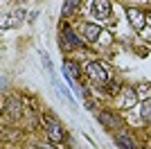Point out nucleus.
Returning a JSON list of instances; mask_svg holds the SVG:
<instances>
[{
	"instance_id": "nucleus-1",
	"label": "nucleus",
	"mask_w": 151,
	"mask_h": 149,
	"mask_svg": "<svg viewBox=\"0 0 151 149\" xmlns=\"http://www.w3.org/2000/svg\"><path fill=\"white\" fill-rule=\"evenodd\" d=\"M63 36L65 38L61 41V50H72V48H79V45H81V38L77 36L68 25H63Z\"/></svg>"
},
{
	"instance_id": "nucleus-2",
	"label": "nucleus",
	"mask_w": 151,
	"mask_h": 149,
	"mask_svg": "<svg viewBox=\"0 0 151 149\" xmlns=\"http://www.w3.org/2000/svg\"><path fill=\"white\" fill-rule=\"evenodd\" d=\"M86 72L90 74V79L99 81V84H106L108 81V72L101 68L99 63H88V66H86Z\"/></svg>"
},
{
	"instance_id": "nucleus-3",
	"label": "nucleus",
	"mask_w": 151,
	"mask_h": 149,
	"mask_svg": "<svg viewBox=\"0 0 151 149\" xmlns=\"http://www.w3.org/2000/svg\"><path fill=\"white\" fill-rule=\"evenodd\" d=\"M93 12L99 18H108L111 16V2L108 0H93Z\"/></svg>"
},
{
	"instance_id": "nucleus-4",
	"label": "nucleus",
	"mask_w": 151,
	"mask_h": 149,
	"mask_svg": "<svg viewBox=\"0 0 151 149\" xmlns=\"http://www.w3.org/2000/svg\"><path fill=\"white\" fill-rule=\"evenodd\" d=\"M63 127L61 124H57V122H50V127H47V138H50L52 142H61L63 140Z\"/></svg>"
},
{
	"instance_id": "nucleus-5",
	"label": "nucleus",
	"mask_w": 151,
	"mask_h": 149,
	"mask_svg": "<svg viewBox=\"0 0 151 149\" xmlns=\"http://www.w3.org/2000/svg\"><path fill=\"white\" fill-rule=\"evenodd\" d=\"M129 20H131V25L135 30H142V27H145V16H142L140 9H129Z\"/></svg>"
},
{
	"instance_id": "nucleus-6",
	"label": "nucleus",
	"mask_w": 151,
	"mask_h": 149,
	"mask_svg": "<svg viewBox=\"0 0 151 149\" xmlns=\"http://www.w3.org/2000/svg\"><path fill=\"white\" fill-rule=\"evenodd\" d=\"M83 34H86V38H88V41H97V38H99V34H101V30H99V25L86 23V25H83Z\"/></svg>"
},
{
	"instance_id": "nucleus-7",
	"label": "nucleus",
	"mask_w": 151,
	"mask_h": 149,
	"mask_svg": "<svg viewBox=\"0 0 151 149\" xmlns=\"http://www.w3.org/2000/svg\"><path fill=\"white\" fill-rule=\"evenodd\" d=\"M63 66H65V70H68V77H70V79H77V77H79V66H77L75 61L65 59V61H63Z\"/></svg>"
},
{
	"instance_id": "nucleus-8",
	"label": "nucleus",
	"mask_w": 151,
	"mask_h": 149,
	"mask_svg": "<svg viewBox=\"0 0 151 149\" xmlns=\"http://www.w3.org/2000/svg\"><path fill=\"white\" fill-rule=\"evenodd\" d=\"M99 122L106 124L108 129H115V127H117V118L111 115V113H99Z\"/></svg>"
},
{
	"instance_id": "nucleus-9",
	"label": "nucleus",
	"mask_w": 151,
	"mask_h": 149,
	"mask_svg": "<svg viewBox=\"0 0 151 149\" xmlns=\"http://www.w3.org/2000/svg\"><path fill=\"white\" fill-rule=\"evenodd\" d=\"M79 2H81V0H65L61 16H70V14H75V12H77V7H79Z\"/></svg>"
},
{
	"instance_id": "nucleus-10",
	"label": "nucleus",
	"mask_w": 151,
	"mask_h": 149,
	"mask_svg": "<svg viewBox=\"0 0 151 149\" xmlns=\"http://www.w3.org/2000/svg\"><path fill=\"white\" fill-rule=\"evenodd\" d=\"M117 145H120L122 149H135V142H133L129 136H124V133H120V136H117Z\"/></svg>"
},
{
	"instance_id": "nucleus-11",
	"label": "nucleus",
	"mask_w": 151,
	"mask_h": 149,
	"mask_svg": "<svg viewBox=\"0 0 151 149\" xmlns=\"http://www.w3.org/2000/svg\"><path fill=\"white\" fill-rule=\"evenodd\" d=\"M7 111H12L14 118H18L20 115V102L18 99H9V102H7Z\"/></svg>"
},
{
	"instance_id": "nucleus-12",
	"label": "nucleus",
	"mask_w": 151,
	"mask_h": 149,
	"mask_svg": "<svg viewBox=\"0 0 151 149\" xmlns=\"http://www.w3.org/2000/svg\"><path fill=\"white\" fill-rule=\"evenodd\" d=\"M142 118L151 120V99H145V106H142Z\"/></svg>"
},
{
	"instance_id": "nucleus-13",
	"label": "nucleus",
	"mask_w": 151,
	"mask_h": 149,
	"mask_svg": "<svg viewBox=\"0 0 151 149\" xmlns=\"http://www.w3.org/2000/svg\"><path fill=\"white\" fill-rule=\"evenodd\" d=\"M41 61H43V66L52 72V63H50V59H47V54H45V52H41Z\"/></svg>"
},
{
	"instance_id": "nucleus-14",
	"label": "nucleus",
	"mask_w": 151,
	"mask_h": 149,
	"mask_svg": "<svg viewBox=\"0 0 151 149\" xmlns=\"http://www.w3.org/2000/svg\"><path fill=\"white\" fill-rule=\"evenodd\" d=\"M149 95H151L149 86H142V88H140V99H149Z\"/></svg>"
},
{
	"instance_id": "nucleus-15",
	"label": "nucleus",
	"mask_w": 151,
	"mask_h": 149,
	"mask_svg": "<svg viewBox=\"0 0 151 149\" xmlns=\"http://www.w3.org/2000/svg\"><path fill=\"white\" fill-rule=\"evenodd\" d=\"M149 18H151V12H149Z\"/></svg>"
}]
</instances>
